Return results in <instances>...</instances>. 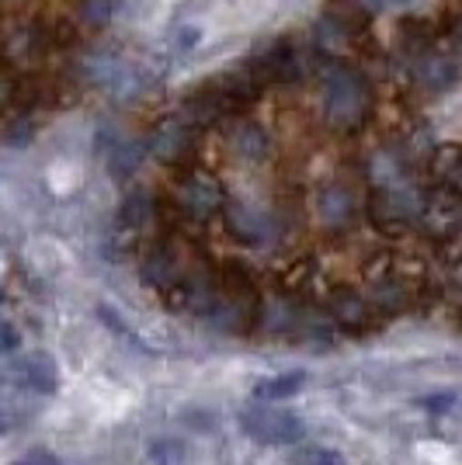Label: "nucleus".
Segmentation results:
<instances>
[{
	"instance_id": "nucleus-2",
	"label": "nucleus",
	"mask_w": 462,
	"mask_h": 465,
	"mask_svg": "<svg viewBox=\"0 0 462 465\" xmlns=\"http://www.w3.org/2000/svg\"><path fill=\"white\" fill-rule=\"evenodd\" d=\"M240 430L257 445H296L303 438V420L275 403H257L240 413Z\"/></svg>"
},
{
	"instance_id": "nucleus-5",
	"label": "nucleus",
	"mask_w": 462,
	"mask_h": 465,
	"mask_svg": "<svg viewBox=\"0 0 462 465\" xmlns=\"http://www.w3.org/2000/svg\"><path fill=\"white\" fill-rule=\"evenodd\" d=\"M299 465H347V462L337 451H330V448H306L299 455Z\"/></svg>"
},
{
	"instance_id": "nucleus-3",
	"label": "nucleus",
	"mask_w": 462,
	"mask_h": 465,
	"mask_svg": "<svg viewBox=\"0 0 462 465\" xmlns=\"http://www.w3.org/2000/svg\"><path fill=\"white\" fill-rule=\"evenodd\" d=\"M18 371H21V382H25L28 389H35V392H42V396L56 389V365H53L45 354H39V351L25 354Z\"/></svg>"
},
{
	"instance_id": "nucleus-6",
	"label": "nucleus",
	"mask_w": 462,
	"mask_h": 465,
	"mask_svg": "<svg viewBox=\"0 0 462 465\" xmlns=\"http://www.w3.org/2000/svg\"><path fill=\"white\" fill-rule=\"evenodd\" d=\"M15 465H56V459L45 455V451H35V455H28V459H21V462H15Z\"/></svg>"
},
{
	"instance_id": "nucleus-4",
	"label": "nucleus",
	"mask_w": 462,
	"mask_h": 465,
	"mask_svg": "<svg viewBox=\"0 0 462 465\" xmlns=\"http://www.w3.org/2000/svg\"><path fill=\"white\" fill-rule=\"evenodd\" d=\"M303 386H306V375H303V371H286V375H278V379L257 382V386H254V400H257V403H278V400L296 396Z\"/></svg>"
},
{
	"instance_id": "nucleus-1",
	"label": "nucleus",
	"mask_w": 462,
	"mask_h": 465,
	"mask_svg": "<svg viewBox=\"0 0 462 465\" xmlns=\"http://www.w3.org/2000/svg\"><path fill=\"white\" fill-rule=\"evenodd\" d=\"M112 0H0V139L49 125L84 91Z\"/></svg>"
}]
</instances>
